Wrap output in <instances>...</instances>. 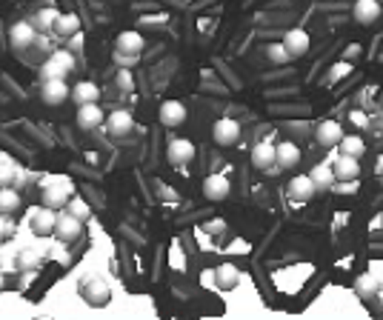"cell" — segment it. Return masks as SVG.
Returning <instances> with one entry per match:
<instances>
[{
	"instance_id": "1",
	"label": "cell",
	"mask_w": 383,
	"mask_h": 320,
	"mask_svg": "<svg viewBox=\"0 0 383 320\" xmlns=\"http://www.w3.org/2000/svg\"><path fill=\"white\" fill-rule=\"evenodd\" d=\"M72 181L63 178V174H52V178L43 181V206L49 209H63L72 198Z\"/></svg>"
},
{
	"instance_id": "2",
	"label": "cell",
	"mask_w": 383,
	"mask_h": 320,
	"mask_svg": "<svg viewBox=\"0 0 383 320\" xmlns=\"http://www.w3.org/2000/svg\"><path fill=\"white\" fill-rule=\"evenodd\" d=\"M75 66H77V63H75V55H72L69 49H55L49 57H46L40 75H43V80L66 77V75H72V72H75Z\"/></svg>"
},
{
	"instance_id": "3",
	"label": "cell",
	"mask_w": 383,
	"mask_h": 320,
	"mask_svg": "<svg viewBox=\"0 0 383 320\" xmlns=\"http://www.w3.org/2000/svg\"><path fill=\"white\" fill-rule=\"evenodd\" d=\"M52 232L57 235V240H63V243H75V240L81 237V232H83V220L75 217L72 212H57Z\"/></svg>"
},
{
	"instance_id": "4",
	"label": "cell",
	"mask_w": 383,
	"mask_h": 320,
	"mask_svg": "<svg viewBox=\"0 0 383 320\" xmlns=\"http://www.w3.org/2000/svg\"><path fill=\"white\" fill-rule=\"evenodd\" d=\"M212 137L217 146H235V143L241 140V123L235 118H217L212 126Z\"/></svg>"
},
{
	"instance_id": "5",
	"label": "cell",
	"mask_w": 383,
	"mask_h": 320,
	"mask_svg": "<svg viewBox=\"0 0 383 320\" xmlns=\"http://www.w3.org/2000/svg\"><path fill=\"white\" fill-rule=\"evenodd\" d=\"M195 143L186 140V137H172L169 140V146H166V157H169V163L174 166H186L195 160Z\"/></svg>"
},
{
	"instance_id": "6",
	"label": "cell",
	"mask_w": 383,
	"mask_h": 320,
	"mask_svg": "<svg viewBox=\"0 0 383 320\" xmlns=\"http://www.w3.org/2000/svg\"><path fill=\"white\" fill-rule=\"evenodd\" d=\"M55 217H57V209H49V206H38V209L29 212V226H31V232H35V235H52Z\"/></svg>"
},
{
	"instance_id": "7",
	"label": "cell",
	"mask_w": 383,
	"mask_h": 320,
	"mask_svg": "<svg viewBox=\"0 0 383 320\" xmlns=\"http://www.w3.org/2000/svg\"><path fill=\"white\" fill-rule=\"evenodd\" d=\"M81 295L86 297V303L92 306H106L109 303V283L101 278H89L81 283Z\"/></svg>"
},
{
	"instance_id": "8",
	"label": "cell",
	"mask_w": 383,
	"mask_h": 320,
	"mask_svg": "<svg viewBox=\"0 0 383 320\" xmlns=\"http://www.w3.org/2000/svg\"><path fill=\"white\" fill-rule=\"evenodd\" d=\"M38 40V29L35 23H29V21H18L12 29H9V43L14 46V49H29L31 43Z\"/></svg>"
},
{
	"instance_id": "9",
	"label": "cell",
	"mask_w": 383,
	"mask_h": 320,
	"mask_svg": "<svg viewBox=\"0 0 383 320\" xmlns=\"http://www.w3.org/2000/svg\"><path fill=\"white\" fill-rule=\"evenodd\" d=\"M283 46H286V52H289L292 57H303L309 52V46H312L309 31L306 29H289L283 35Z\"/></svg>"
},
{
	"instance_id": "10",
	"label": "cell",
	"mask_w": 383,
	"mask_h": 320,
	"mask_svg": "<svg viewBox=\"0 0 383 320\" xmlns=\"http://www.w3.org/2000/svg\"><path fill=\"white\" fill-rule=\"evenodd\" d=\"M229 191H232V183L226 174H209V178L203 181V195L206 200H226L229 198Z\"/></svg>"
},
{
	"instance_id": "11",
	"label": "cell",
	"mask_w": 383,
	"mask_h": 320,
	"mask_svg": "<svg viewBox=\"0 0 383 320\" xmlns=\"http://www.w3.org/2000/svg\"><path fill=\"white\" fill-rule=\"evenodd\" d=\"M332 172H334V181L341 183H352L358 174H360V163L358 157H349V155H338V160L332 163Z\"/></svg>"
},
{
	"instance_id": "12",
	"label": "cell",
	"mask_w": 383,
	"mask_h": 320,
	"mask_svg": "<svg viewBox=\"0 0 383 320\" xmlns=\"http://www.w3.org/2000/svg\"><path fill=\"white\" fill-rule=\"evenodd\" d=\"M69 98V86H66V77H52V80H43V103L49 106H60L63 101Z\"/></svg>"
},
{
	"instance_id": "13",
	"label": "cell",
	"mask_w": 383,
	"mask_h": 320,
	"mask_svg": "<svg viewBox=\"0 0 383 320\" xmlns=\"http://www.w3.org/2000/svg\"><path fill=\"white\" fill-rule=\"evenodd\" d=\"M103 120H106V115H103V109L98 106V101L77 106V126H81V129H98Z\"/></svg>"
},
{
	"instance_id": "14",
	"label": "cell",
	"mask_w": 383,
	"mask_h": 320,
	"mask_svg": "<svg viewBox=\"0 0 383 320\" xmlns=\"http://www.w3.org/2000/svg\"><path fill=\"white\" fill-rule=\"evenodd\" d=\"M252 166L261 169V172H269V169L275 166V143L272 140L254 143V149H252Z\"/></svg>"
},
{
	"instance_id": "15",
	"label": "cell",
	"mask_w": 383,
	"mask_h": 320,
	"mask_svg": "<svg viewBox=\"0 0 383 320\" xmlns=\"http://www.w3.org/2000/svg\"><path fill=\"white\" fill-rule=\"evenodd\" d=\"M315 183H312V178L309 174H295V178L289 181V198L295 200V203H306V200H312L315 198Z\"/></svg>"
},
{
	"instance_id": "16",
	"label": "cell",
	"mask_w": 383,
	"mask_h": 320,
	"mask_svg": "<svg viewBox=\"0 0 383 320\" xmlns=\"http://www.w3.org/2000/svg\"><path fill=\"white\" fill-rule=\"evenodd\" d=\"M157 118H161L163 126L174 129V126H181L186 120V106L181 101H163L161 103V111H157Z\"/></svg>"
},
{
	"instance_id": "17",
	"label": "cell",
	"mask_w": 383,
	"mask_h": 320,
	"mask_svg": "<svg viewBox=\"0 0 383 320\" xmlns=\"http://www.w3.org/2000/svg\"><path fill=\"white\" fill-rule=\"evenodd\" d=\"M106 123V129H109V135H115V137H120V135H129L132 132V126H135V118L129 115L126 109H118V111H111V115L103 120Z\"/></svg>"
},
{
	"instance_id": "18",
	"label": "cell",
	"mask_w": 383,
	"mask_h": 320,
	"mask_svg": "<svg viewBox=\"0 0 383 320\" xmlns=\"http://www.w3.org/2000/svg\"><path fill=\"white\" fill-rule=\"evenodd\" d=\"M380 3L378 0H355V6H352V14H355V21L360 23V26H369V23H375L378 18H380Z\"/></svg>"
},
{
	"instance_id": "19",
	"label": "cell",
	"mask_w": 383,
	"mask_h": 320,
	"mask_svg": "<svg viewBox=\"0 0 383 320\" xmlns=\"http://www.w3.org/2000/svg\"><path fill=\"white\" fill-rule=\"evenodd\" d=\"M275 163L280 169H292L300 163V149L295 146L292 140H280L278 146H275Z\"/></svg>"
},
{
	"instance_id": "20",
	"label": "cell",
	"mask_w": 383,
	"mask_h": 320,
	"mask_svg": "<svg viewBox=\"0 0 383 320\" xmlns=\"http://www.w3.org/2000/svg\"><path fill=\"white\" fill-rule=\"evenodd\" d=\"M315 137H317V143H321V146H338L341 137H343V126L338 120H323L321 126H317Z\"/></svg>"
},
{
	"instance_id": "21",
	"label": "cell",
	"mask_w": 383,
	"mask_h": 320,
	"mask_svg": "<svg viewBox=\"0 0 383 320\" xmlns=\"http://www.w3.org/2000/svg\"><path fill=\"white\" fill-rule=\"evenodd\" d=\"M143 49V35H137V31H120L118 35V52L120 55H129V57H137Z\"/></svg>"
},
{
	"instance_id": "22",
	"label": "cell",
	"mask_w": 383,
	"mask_h": 320,
	"mask_svg": "<svg viewBox=\"0 0 383 320\" xmlns=\"http://www.w3.org/2000/svg\"><path fill=\"white\" fill-rule=\"evenodd\" d=\"M52 29H55L57 38H72L75 31H81V18H77L75 12H63V14H57Z\"/></svg>"
},
{
	"instance_id": "23",
	"label": "cell",
	"mask_w": 383,
	"mask_h": 320,
	"mask_svg": "<svg viewBox=\"0 0 383 320\" xmlns=\"http://www.w3.org/2000/svg\"><path fill=\"white\" fill-rule=\"evenodd\" d=\"M69 98L81 106V103H94L101 98V89L92 83V80H81V83H75V89L69 92Z\"/></svg>"
},
{
	"instance_id": "24",
	"label": "cell",
	"mask_w": 383,
	"mask_h": 320,
	"mask_svg": "<svg viewBox=\"0 0 383 320\" xmlns=\"http://www.w3.org/2000/svg\"><path fill=\"white\" fill-rule=\"evenodd\" d=\"M380 286H383V278H378L375 271H366V275H360L358 280H355V292L360 295V297H375L378 292H380Z\"/></svg>"
},
{
	"instance_id": "25",
	"label": "cell",
	"mask_w": 383,
	"mask_h": 320,
	"mask_svg": "<svg viewBox=\"0 0 383 320\" xmlns=\"http://www.w3.org/2000/svg\"><path fill=\"white\" fill-rule=\"evenodd\" d=\"M309 178H312V183H315V189L317 191H326V189H332L334 183V172H332V163H317L312 172H309Z\"/></svg>"
},
{
	"instance_id": "26",
	"label": "cell",
	"mask_w": 383,
	"mask_h": 320,
	"mask_svg": "<svg viewBox=\"0 0 383 320\" xmlns=\"http://www.w3.org/2000/svg\"><path fill=\"white\" fill-rule=\"evenodd\" d=\"M18 209H21L18 189L3 186V189H0V215H12V212H18Z\"/></svg>"
},
{
	"instance_id": "27",
	"label": "cell",
	"mask_w": 383,
	"mask_h": 320,
	"mask_svg": "<svg viewBox=\"0 0 383 320\" xmlns=\"http://www.w3.org/2000/svg\"><path fill=\"white\" fill-rule=\"evenodd\" d=\"M338 146H341V155H349V157H358L360 160V155L366 152V143L358 137V135H343L341 137V143H338Z\"/></svg>"
},
{
	"instance_id": "28",
	"label": "cell",
	"mask_w": 383,
	"mask_h": 320,
	"mask_svg": "<svg viewBox=\"0 0 383 320\" xmlns=\"http://www.w3.org/2000/svg\"><path fill=\"white\" fill-rule=\"evenodd\" d=\"M215 278H217V286H220V289H232V286L237 283V269L229 266V263H223V266L215 271Z\"/></svg>"
},
{
	"instance_id": "29",
	"label": "cell",
	"mask_w": 383,
	"mask_h": 320,
	"mask_svg": "<svg viewBox=\"0 0 383 320\" xmlns=\"http://www.w3.org/2000/svg\"><path fill=\"white\" fill-rule=\"evenodd\" d=\"M57 9L55 6H46V9H40L38 12V18H35V29H52L55 26V21H57Z\"/></svg>"
},
{
	"instance_id": "30",
	"label": "cell",
	"mask_w": 383,
	"mask_h": 320,
	"mask_svg": "<svg viewBox=\"0 0 383 320\" xmlns=\"http://www.w3.org/2000/svg\"><path fill=\"white\" fill-rule=\"evenodd\" d=\"M14 178H18V166L12 160H0V186H9Z\"/></svg>"
},
{
	"instance_id": "31",
	"label": "cell",
	"mask_w": 383,
	"mask_h": 320,
	"mask_svg": "<svg viewBox=\"0 0 383 320\" xmlns=\"http://www.w3.org/2000/svg\"><path fill=\"white\" fill-rule=\"evenodd\" d=\"M266 55H269V60H272V63H289V60H292V55L286 52V46H283V43H272Z\"/></svg>"
},
{
	"instance_id": "32",
	"label": "cell",
	"mask_w": 383,
	"mask_h": 320,
	"mask_svg": "<svg viewBox=\"0 0 383 320\" xmlns=\"http://www.w3.org/2000/svg\"><path fill=\"white\" fill-rule=\"evenodd\" d=\"M69 212H72L75 217H81V220H86V217L92 215L89 203H86V200H81V198H69Z\"/></svg>"
},
{
	"instance_id": "33",
	"label": "cell",
	"mask_w": 383,
	"mask_h": 320,
	"mask_svg": "<svg viewBox=\"0 0 383 320\" xmlns=\"http://www.w3.org/2000/svg\"><path fill=\"white\" fill-rule=\"evenodd\" d=\"M118 83H120L123 89H132V83H135V80H132V75H129V72H126V69H123V72L118 75Z\"/></svg>"
},
{
	"instance_id": "34",
	"label": "cell",
	"mask_w": 383,
	"mask_h": 320,
	"mask_svg": "<svg viewBox=\"0 0 383 320\" xmlns=\"http://www.w3.org/2000/svg\"><path fill=\"white\" fill-rule=\"evenodd\" d=\"M21 266H38V254H35V252H23Z\"/></svg>"
},
{
	"instance_id": "35",
	"label": "cell",
	"mask_w": 383,
	"mask_h": 320,
	"mask_svg": "<svg viewBox=\"0 0 383 320\" xmlns=\"http://www.w3.org/2000/svg\"><path fill=\"white\" fill-rule=\"evenodd\" d=\"M72 46H75V52H81V46H83V35H81V31H75V35L72 38H66Z\"/></svg>"
},
{
	"instance_id": "36",
	"label": "cell",
	"mask_w": 383,
	"mask_h": 320,
	"mask_svg": "<svg viewBox=\"0 0 383 320\" xmlns=\"http://www.w3.org/2000/svg\"><path fill=\"white\" fill-rule=\"evenodd\" d=\"M9 229H12V226H9V223H6L3 217H0V237H6V235H9Z\"/></svg>"
},
{
	"instance_id": "37",
	"label": "cell",
	"mask_w": 383,
	"mask_h": 320,
	"mask_svg": "<svg viewBox=\"0 0 383 320\" xmlns=\"http://www.w3.org/2000/svg\"><path fill=\"white\" fill-rule=\"evenodd\" d=\"M6 286V275H3V269H0V289H3Z\"/></svg>"
},
{
	"instance_id": "38",
	"label": "cell",
	"mask_w": 383,
	"mask_h": 320,
	"mask_svg": "<svg viewBox=\"0 0 383 320\" xmlns=\"http://www.w3.org/2000/svg\"><path fill=\"white\" fill-rule=\"evenodd\" d=\"M378 172H383V157H380V160H378Z\"/></svg>"
},
{
	"instance_id": "39",
	"label": "cell",
	"mask_w": 383,
	"mask_h": 320,
	"mask_svg": "<svg viewBox=\"0 0 383 320\" xmlns=\"http://www.w3.org/2000/svg\"><path fill=\"white\" fill-rule=\"evenodd\" d=\"M380 181H383V172H380Z\"/></svg>"
}]
</instances>
